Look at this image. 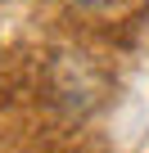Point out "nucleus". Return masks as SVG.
I'll return each mask as SVG.
<instances>
[{
  "instance_id": "obj_1",
  "label": "nucleus",
  "mask_w": 149,
  "mask_h": 153,
  "mask_svg": "<svg viewBox=\"0 0 149 153\" xmlns=\"http://www.w3.org/2000/svg\"><path fill=\"white\" fill-rule=\"evenodd\" d=\"M72 5H104V0H72Z\"/></svg>"
}]
</instances>
